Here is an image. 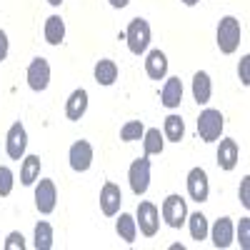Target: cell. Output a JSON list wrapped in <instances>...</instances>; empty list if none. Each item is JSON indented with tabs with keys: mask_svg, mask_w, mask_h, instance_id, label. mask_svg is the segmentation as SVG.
I'll return each mask as SVG.
<instances>
[{
	"mask_svg": "<svg viewBox=\"0 0 250 250\" xmlns=\"http://www.w3.org/2000/svg\"><path fill=\"white\" fill-rule=\"evenodd\" d=\"M238 238H240V248L248 250L250 248V218H240L238 225Z\"/></svg>",
	"mask_w": 250,
	"mask_h": 250,
	"instance_id": "obj_29",
	"label": "cell"
},
{
	"mask_svg": "<svg viewBox=\"0 0 250 250\" xmlns=\"http://www.w3.org/2000/svg\"><path fill=\"white\" fill-rule=\"evenodd\" d=\"M225 128V118L215 108H205L198 118V135L203 143H215Z\"/></svg>",
	"mask_w": 250,
	"mask_h": 250,
	"instance_id": "obj_1",
	"label": "cell"
},
{
	"mask_svg": "<svg viewBox=\"0 0 250 250\" xmlns=\"http://www.w3.org/2000/svg\"><path fill=\"white\" fill-rule=\"evenodd\" d=\"M3 248H5V250H25V238L20 235V233H10Z\"/></svg>",
	"mask_w": 250,
	"mask_h": 250,
	"instance_id": "obj_30",
	"label": "cell"
},
{
	"mask_svg": "<svg viewBox=\"0 0 250 250\" xmlns=\"http://www.w3.org/2000/svg\"><path fill=\"white\" fill-rule=\"evenodd\" d=\"M85 110H88V90L78 88L70 93V98L65 103V115H68V120H80L85 115Z\"/></svg>",
	"mask_w": 250,
	"mask_h": 250,
	"instance_id": "obj_14",
	"label": "cell"
},
{
	"mask_svg": "<svg viewBox=\"0 0 250 250\" xmlns=\"http://www.w3.org/2000/svg\"><path fill=\"white\" fill-rule=\"evenodd\" d=\"M240 203H243L245 208H250V178H248V175H245L243 183H240Z\"/></svg>",
	"mask_w": 250,
	"mask_h": 250,
	"instance_id": "obj_32",
	"label": "cell"
},
{
	"mask_svg": "<svg viewBox=\"0 0 250 250\" xmlns=\"http://www.w3.org/2000/svg\"><path fill=\"white\" fill-rule=\"evenodd\" d=\"M125 40H128V50L133 55H143L145 50H148V45H150V25H148V20H143V18L130 20L128 30H125Z\"/></svg>",
	"mask_w": 250,
	"mask_h": 250,
	"instance_id": "obj_2",
	"label": "cell"
},
{
	"mask_svg": "<svg viewBox=\"0 0 250 250\" xmlns=\"http://www.w3.org/2000/svg\"><path fill=\"white\" fill-rule=\"evenodd\" d=\"M13 170L5 168V165H0V198H5L13 193Z\"/></svg>",
	"mask_w": 250,
	"mask_h": 250,
	"instance_id": "obj_28",
	"label": "cell"
},
{
	"mask_svg": "<svg viewBox=\"0 0 250 250\" xmlns=\"http://www.w3.org/2000/svg\"><path fill=\"white\" fill-rule=\"evenodd\" d=\"M188 225H190V238L193 240H205L208 238V218L203 213H193L188 218Z\"/></svg>",
	"mask_w": 250,
	"mask_h": 250,
	"instance_id": "obj_25",
	"label": "cell"
},
{
	"mask_svg": "<svg viewBox=\"0 0 250 250\" xmlns=\"http://www.w3.org/2000/svg\"><path fill=\"white\" fill-rule=\"evenodd\" d=\"M213 95V83H210V75H208L205 70H198L193 75V98L198 105H205L208 100H210Z\"/></svg>",
	"mask_w": 250,
	"mask_h": 250,
	"instance_id": "obj_16",
	"label": "cell"
},
{
	"mask_svg": "<svg viewBox=\"0 0 250 250\" xmlns=\"http://www.w3.org/2000/svg\"><path fill=\"white\" fill-rule=\"evenodd\" d=\"M115 230H118V235H120L125 243L133 245V243H135V238H138V223H135V218H133V215L120 213V218H118V223H115Z\"/></svg>",
	"mask_w": 250,
	"mask_h": 250,
	"instance_id": "obj_19",
	"label": "cell"
},
{
	"mask_svg": "<svg viewBox=\"0 0 250 250\" xmlns=\"http://www.w3.org/2000/svg\"><path fill=\"white\" fill-rule=\"evenodd\" d=\"M238 158H240V150H238V143L233 138H225L220 140V148H218V165L223 170H233L238 165Z\"/></svg>",
	"mask_w": 250,
	"mask_h": 250,
	"instance_id": "obj_13",
	"label": "cell"
},
{
	"mask_svg": "<svg viewBox=\"0 0 250 250\" xmlns=\"http://www.w3.org/2000/svg\"><path fill=\"white\" fill-rule=\"evenodd\" d=\"M210 235H213V245L215 248H228L233 243V220L230 218H218Z\"/></svg>",
	"mask_w": 250,
	"mask_h": 250,
	"instance_id": "obj_18",
	"label": "cell"
},
{
	"mask_svg": "<svg viewBox=\"0 0 250 250\" xmlns=\"http://www.w3.org/2000/svg\"><path fill=\"white\" fill-rule=\"evenodd\" d=\"M8 35H5V30H0V62H3L5 58H8Z\"/></svg>",
	"mask_w": 250,
	"mask_h": 250,
	"instance_id": "obj_33",
	"label": "cell"
},
{
	"mask_svg": "<svg viewBox=\"0 0 250 250\" xmlns=\"http://www.w3.org/2000/svg\"><path fill=\"white\" fill-rule=\"evenodd\" d=\"M25 148H28V133L20 123H13L10 130L5 135V150H8V158L13 160H20L25 155Z\"/></svg>",
	"mask_w": 250,
	"mask_h": 250,
	"instance_id": "obj_7",
	"label": "cell"
},
{
	"mask_svg": "<svg viewBox=\"0 0 250 250\" xmlns=\"http://www.w3.org/2000/svg\"><path fill=\"white\" fill-rule=\"evenodd\" d=\"M48 3H50V5H55V8H58V5H60V3H62V0H48Z\"/></svg>",
	"mask_w": 250,
	"mask_h": 250,
	"instance_id": "obj_36",
	"label": "cell"
},
{
	"mask_svg": "<svg viewBox=\"0 0 250 250\" xmlns=\"http://www.w3.org/2000/svg\"><path fill=\"white\" fill-rule=\"evenodd\" d=\"M45 40L50 45H60L65 40V23H62L60 15H50L45 20Z\"/></svg>",
	"mask_w": 250,
	"mask_h": 250,
	"instance_id": "obj_20",
	"label": "cell"
},
{
	"mask_svg": "<svg viewBox=\"0 0 250 250\" xmlns=\"http://www.w3.org/2000/svg\"><path fill=\"white\" fill-rule=\"evenodd\" d=\"M143 148H145V155H160L163 153V135L158 128H150L143 133Z\"/></svg>",
	"mask_w": 250,
	"mask_h": 250,
	"instance_id": "obj_23",
	"label": "cell"
},
{
	"mask_svg": "<svg viewBox=\"0 0 250 250\" xmlns=\"http://www.w3.org/2000/svg\"><path fill=\"white\" fill-rule=\"evenodd\" d=\"M160 215H163V220L168 223L170 228H180L185 223V218H188V205H185V200L178 193H173V195H168L163 200Z\"/></svg>",
	"mask_w": 250,
	"mask_h": 250,
	"instance_id": "obj_5",
	"label": "cell"
},
{
	"mask_svg": "<svg viewBox=\"0 0 250 250\" xmlns=\"http://www.w3.org/2000/svg\"><path fill=\"white\" fill-rule=\"evenodd\" d=\"M120 203H123L120 188L115 183H105V185H103V190H100V210L105 213L108 218H113L120 210Z\"/></svg>",
	"mask_w": 250,
	"mask_h": 250,
	"instance_id": "obj_12",
	"label": "cell"
},
{
	"mask_svg": "<svg viewBox=\"0 0 250 250\" xmlns=\"http://www.w3.org/2000/svg\"><path fill=\"white\" fill-rule=\"evenodd\" d=\"M238 45H240V23H238V18L225 15L218 25V48L220 53L230 55L238 50Z\"/></svg>",
	"mask_w": 250,
	"mask_h": 250,
	"instance_id": "obj_3",
	"label": "cell"
},
{
	"mask_svg": "<svg viewBox=\"0 0 250 250\" xmlns=\"http://www.w3.org/2000/svg\"><path fill=\"white\" fill-rule=\"evenodd\" d=\"M128 3H130V0H110V5H113V8H125Z\"/></svg>",
	"mask_w": 250,
	"mask_h": 250,
	"instance_id": "obj_34",
	"label": "cell"
},
{
	"mask_svg": "<svg viewBox=\"0 0 250 250\" xmlns=\"http://www.w3.org/2000/svg\"><path fill=\"white\" fill-rule=\"evenodd\" d=\"M58 203V193H55V183L53 180H40L35 188V208L43 215H50L55 210Z\"/></svg>",
	"mask_w": 250,
	"mask_h": 250,
	"instance_id": "obj_11",
	"label": "cell"
},
{
	"mask_svg": "<svg viewBox=\"0 0 250 250\" xmlns=\"http://www.w3.org/2000/svg\"><path fill=\"white\" fill-rule=\"evenodd\" d=\"M138 228H140V233L145 238H153L158 233V225H160V213H158V208L148 200H143L138 205V218H135Z\"/></svg>",
	"mask_w": 250,
	"mask_h": 250,
	"instance_id": "obj_6",
	"label": "cell"
},
{
	"mask_svg": "<svg viewBox=\"0 0 250 250\" xmlns=\"http://www.w3.org/2000/svg\"><path fill=\"white\" fill-rule=\"evenodd\" d=\"M128 180H130V188H133L135 195L148 193V188H150V160H148V155L133 160L130 170H128Z\"/></svg>",
	"mask_w": 250,
	"mask_h": 250,
	"instance_id": "obj_4",
	"label": "cell"
},
{
	"mask_svg": "<svg viewBox=\"0 0 250 250\" xmlns=\"http://www.w3.org/2000/svg\"><path fill=\"white\" fill-rule=\"evenodd\" d=\"M95 80L100 83V85H113V83L118 80V65L115 60H98L95 65Z\"/></svg>",
	"mask_w": 250,
	"mask_h": 250,
	"instance_id": "obj_21",
	"label": "cell"
},
{
	"mask_svg": "<svg viewBox=\"0 0 250 250\" xmlns=\"http://www.w3.org/2000/svg\"><path fill=\"white\" fill-rule=\"evenodd\" d=\"M188 195H190L195 203H205L208 195H210V183H208V173L203 168H193L188 173Z\"/></svg>",
	"mask_w": 250,
	"mask_h": 250,
	"instance_id": "obj_10",
	"label": "cell"
},
{
	"mask_svg": "<svg viewBox=\"0 0 250 250\" xmlns=\"http://www.w3.org/2000/svg\"><path fill=\"white\" fill-rule=\"evenodd\" d=\"M238 73H240V83H243V85H250V55H243Z\"/></svg>",
	"mask_w": 250,
	"mask_h": 250,
	"instance_id": "obj_31",
	"label": "cell"
},
{
	"mask_svg": "<svg viewBox=\"0 0 250 250\" xmlns=\"http://www.w3.org/2000/svg\"><path fill=\"white\" fill-rule=\"evenodd\" d=\"M28 85L40 93L50 85V65L45 58H33V62L28 65Z\"/></svg>",
	"mask_w": 250,
	"mask_h": 250,
	"instance_id": "obj_9",
	"label": "cell"
},
{
	"mask_svg": "<svg viewBox=\"0 0 250 250\" xmlns=\"http://www.w3.org/2000/svg\"><path fill=\"white\" fill-rule=\"evenodd\" d=\"M40 175V158L38 155H25L23 165H20V183L23 185H33Z\"/></svg>",
	"mask_w": 250,
	"mask_h": 250,
	"instance_id": "obj_22",
	"label": "cell"
},
{
	"mask_svg": "<svg viewBox=\"0 0 250 250\" xmlns=\"http://www.w3.org/2000/svg\"><path fill=\"white\" fill-rule=\"evenodd\" d=\"M185 135V123L180 115H168L165 118V138L170 143H180Z\"/></svg>",
	"mask_w": 250,
	"mask_h": 250,
	"instance_id": "obj_24",
	"label": "cell"
},
{
	"mask_svg": "<svg viewBox=\"0 0 250 250\" xmlns=\"http://www.w3.org/2000/svg\"><path fill=\"white\" fill-rule=\"evenodd\" d=\"M68 160H70V168L75 173H85L90 165H93V145L88 140H78L70 145V153H68Z\"/></svg>",
	"mask_w": 250,
	"mask_h": 250,
	"instance_id": "obj_8",
	"label": "cell"
},
{
	"mask_svg": "<svg viewBox=\"0 0 250 250\" xmlns=\"http://www.w3.org/2000/svg\"><path fill=\"white\" fill-rule=\"evenodd\" d=\"M183 3H185V5H198L200 0H183Z\"/></svg>",
	"mask_w": 250,
	"mask_h": 250,
	"instance_id": "obj_35",
	"label": "cell"
},
{
	"mask_svg": "<svg viewBox=\"0 0 250 250\" xmlns=\"http://www.w3.org/2000/svg\"><path fill=\"white\" fill-rule=\"evenodd\" d=\"M160 103L165 108H178L183 103V83L180 78H168L160 90Z\"/></svg>",
	"mask_w": 250,
	"mask_h": 250,
	"instance_id": "obj_15",
	"label": "cell"
},
{
	"mask_svg": "<svg viewBox=\"0 0 250 250\" xmlns=\"http://www.w3.org/2000/svg\"><path fill=\"white\" fill-rule=\"evenodd\" d=\"M143 133H145L143 123L140 120H130V123H125L123 128H120V140L123 143H133V140H140Z\"/></svg>",
	"mask_w": 250,
	"mask_h": 250,
	"instance_id": "obj_27",
	"label": "cell"
},
{
	"mask_svg": "<svg viewBox=\"0 0 250 250\" xmlns=\"http://www.w3.org/2000/svg\"><path fill=\"white\" fill-rule=\"evenodd\" d=\"M35 248L38 250H50L53 248V228H50V223H38L35 225Z\"/></svg>",
	"mask_w": 250,
	"mask_h": 250,
	"instance_id": "obj_26",
	"label": "cell"
},
{
	"mask_svg": "<svg viewBox=\"0 0 250 250\" xmlns=\"http://www.w3.org/2000/svg\"><path fill=\"white\" fill-rule=\"evenodd\" d=\"M145 73H148L153 80H163L165 75H168V58H165L163 50L148 53V60H145Z\"/></svg>",
	"mask_w": 250,
	"mask_h": 250,
	"instance_id": "obj_17",
	"label": "cell"
}]
</instances>
